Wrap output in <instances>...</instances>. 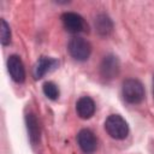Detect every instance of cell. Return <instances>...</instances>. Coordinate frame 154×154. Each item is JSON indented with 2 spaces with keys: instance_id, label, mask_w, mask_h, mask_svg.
<instances>
[{
  "instance_id": "cell-1",
  "label": "cell",
  "mask_w": 154,
  "mask_h": 154,
  "mask_svg": "<svg viewBox=\"0 0 154 154\" xmlns=\"http://www.w3.org/2000/svg\"><path fill=\"white\" fill-rule=\"evenodd\" d=\"M123 97L129 103H140L144 97V88L138 79L129 78L124 81L122 88Z\"/></svg>"
},
{
  "instance_id": "cell-2",
  "label": "cell",
  "mask_w": 154,
  "mask_h": 154,
  "mask_svg": "<svg viewBox=\"0 0 154 154\" xmlns=\"http://www.w3.org/2000/svg\"><path fill=\"white\" fill-rule=\"evenodd\" d=\"M107 134L116 140H124L129 134L128 123L119 114H111L105 122Z\"/></svg>"
},
{
  "instance_id": "cell-3",
  "label": "cell",
  "mask_w": 154,
  "mask_h": 154,
  "mask_svg": "<svg viewBox=\"0 0 154 154\" xmlns=\"http://www.w3.org/2000/svg\"><path fill=\"white\" fill-rule=\"evenodd\" d=\"M71 57L78 61H84L89 58L91 53V46L90 43L83 38V37H73L69 42L67 47Z\"/></svg>"
},
{
  "instance_id": "cell-4",
  "label": "cell",
  "mask_w": 154,
  "mask_h": 154,
  "mask_svg": "<svg viewBox=\"0 0 154 154\" xmlns=\"http://www.w3.org/2000/svg\"><path fill=\"white\" fill-rule=\"evenodd\" d=\"M61 22L64 28L71 34L85 32L88 30V25L84 22L83 17L75 12H65L61 16Z\"/></svg>"
},
{
  "instance_id": "cell-5",
  "label": "cell",
  "mask_w": 154,
  "mask_h": 154,
  "mask_svg": "<svg viewBox=\"0 0 154 154\" xmlns=\"http://www.w3.org/2000/svg\"><path fill=\"white\" fill-rule=\"evenodd\" d=\"M77 142L79 148L85 153V154H91L96 150L97 147V141L95 135L88 130V129H83L78 132L77 135Z\"/></svg>"
},
{
  "instance_id": "cell-6",
  "label": "cell",
  "mask_w": 154,
  "mask_h": 154,
  "mask_svg": "<svg viewBox=\"0 0 154 154\" xmlns=\"http://www.w3.org/2000/svg\"><path fill=\"white\" fill-rule=\"evenodd\" d=\"M7 70L11 76V78L17 82L22 83L25 79V70L23 66V63L18 55H11L7 60Z\"/></svg>"
},
{
  "instance_id": "cell-7",
  "label": "cell",
  "mask_w": 154,
  "mask_h": 154,
  "mask_svg": "<svg viewBox=\"0 0 154 154\" xmlns=\"http://www.w3.org/2000/svg\"><path fill=\"white\" fill-rule=\"evenodd\" d=\"M101 76L106 79H112L119 73V61L114 55H107L103 58L100 66Z\"/></svg>"
},
{
  "instance_id": "cell-8",
  "label": "cell",
  "mask_w": 154,
  "mask_h": 154,
  "mask_svg": "<svg viewBox=\"0 0 154 154\" xmlns=\"http://www.w3.org/2000/svg\"><path fill=\"white\" fill-rule=\"evenodd\" d=\"M77 114L82 119H89L95 112V103L89 96H82L76 103Z\"/></svg>"
},
{
  "instance_id": "cell-9",
  "label": "cell",
  "mask_w": 154,
  "mask_h": 154,
  "mask_svg": "<svg viewBox=\"0 0 154 154\" xmlns=\"http://www.w3.org/2000/svg\"><path fill=\"white\" fill-rule=\"evenodd\" d=\"M57 65H58V61L55 59L47 58V57H41L38 59V61L36 63L35 67H34V77L36 79L42 78L48 71L54 69Z\"/></svg>"
},
{
  "instance_id": "cell-10",
  "label": "cell",
  "mask_w": 154,
  "mask_h": 154,
  "mask_svg": "<svg viewBox=\"0 0 154 154\" xmlns=\"http://www.w3.org/2000/svg\"><path fill=\"white\" fill-rule=\"evenodd\" d=\"M95 28L100 35L106 36L112 31L113 24H112V20L106 14H100L95 19Z\"/></svg>"
},
{
  "instance_id": "cell-11",
  "label": "cell",
  "mask_w": 154,
  "mask_h": 154,
  "mask_svg": "<svg viewBox=\"0 0 154 154\" xmlns=\"http://www.w3.org/2000/svg\"><path fill=\"white\" fill-rule=\"evenodd\" d=\"M26 128H28L30 141L32 143H36L40 138V128H38V123H37L36 117L31 113L26 116Z\"/></svg>"
},
{
  "instance_id": "cell-12",
  "label": "cell",
  "mask_w": 154,
  "mask_h": 154,
  "mask_svg": "<svg viewBox=\"0 0 154 154\" xmlns=\"http://www.w3.org/2000/svg\"><path fill=\"white\" fill-rule=\"evenodd\" d=\"M43 94L51 100H57L59 96V89L53 82H46L43 84Z\"/></svg>"
},
{
  "instance_id": "cell-13",
  "label": "cell",
  "mask_w": 154,
  "mask_h": 154,
  "mask_svg": "<svg viewBox=\"0 0 154 154\" xmlns=\"http://www.w3.org/2000/svg\"><path fill=\"white\" fill-rule=\"evenodd\" d=\"M11 42V30L5 19H1V43L2 46H7Z\"/></svg>"
},
{
  "instance_id": "cell-14",
  "label": "cell",
  "mask_w": 154,
  "mask_h": 154,
  "mask_svg": "<svg viewBox=\"0 0 154 154\" xmlns=\"http://www.w3.org/2000/svg\"><path fill=\"white\" fill-rule=\"evenodd\" d=\"M153 93H154V81H153Z\"/></svg>"
}]
</instances>
